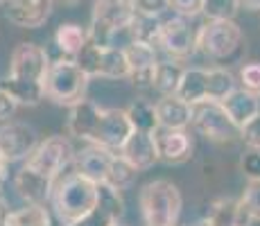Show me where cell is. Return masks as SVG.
<instances>
[{
  "label": "cell",
  "instance_id": "7402d4cb",
  "mask_svg": "<svg viewBox=\"0 0 260 226\" xmlns=\"http://www.w3.org/2000/svg\"><path fill=\"white\" fill-rule=\"evenodd\" d=\"M54 45L63 57L77 59V54L88 45V32L77 23H61L54 32Z\"/></svg>",
  "mask_w": 260,
  "mask_h": 226
},
{
  "label": "cell",
  "instance_id": "8fae6325",
  "mask_svg": "<svg viewBox=\"0 0 260 226\" xmlns=\"http://www.w3.org/2000/svg\"><path fill=\"white\" fill-rule=\"evenodd\" d=\"M156 45H161L163 52H168L172 59H186L197 50V34L192 32L188 18L183 16L163 18Z\"/></svg>",
  "mask_w": 260,
  "mask_h": 226
},
{
  "label": "cell",
  "instance_id": "9a60e30c",
  "mask_svg": "<svg viewBox=\"0 0 260 226\" xmlns=\"http://www.w3.org/2000/svg\"><path fill=\"white\" fill-rule=\"evenodd\" d=\"M54 0H7V21L21 29H39L48 23Z\"/></svg>",
  "mask_w": 260,
  "mask_h": 226
},
{
  "label": "cell",
  "instance_id": "7a4b0ae2",
  "mask_svg": "<svg viewBox=\"0 0 260 226\" xmlns=\"http://www.w3.org/2000/svg\"><path fill=\"white\" fill-rule=\"evenodd\" d=\"M50 68L48 50L32 41H23L12 50L9 75L0 82V88L9 93L16 104L37 107L46 98V75Z\"/></svg>",
  "mask_w": 260,
  "mask_h": 226
},
{
  "label": "cell",
  "instance_id": "74e56055",
  "mask_svg": "<svg viewBox=\"0 0 260 226\" xmlns=\"http://www.w3.org/2000/svg\"><path fill=\"white\" fill-rule=\"evenodd\" d=\"M240 7L249 9V12H258V9H260V0H240Z\"/></svg>",
  "mask_w": 260,
  "mask_h": 226
},
{
  "label": "cell",
  "instance_id": "f35d334b",
  "mask_svg": "<svg viewBox=\"0 0 260 226\" xmlns=\"http://www.w3.org/2000/svg\"><path fill=\"white\" fill-rule=\"evenodd\" d=\"M7 160H5V156L0 154V181H5V177H7Z\"/></svg>",
  "mask_w": 260,
  "mask_h": 226
},
{
  "label": "cell",
  "instance_id": "d4e9b609",
  "mask_svg": "<svg viewBox=\"0 0 260 226\" xmlns=\"http://www.w3.org/2000/svg\"><path fill=\"white\" fill-rule=\"evenodd\" d=\"M183 70L177 61H158L156 70H154V86L163 98L168 95H177L179 90V84H181V77H183Z\"/></svg>",
  "mask_w": 260,
  "mask_h": 226
},
{
  "label": "cell",
  "instance_id": "4fadbf2b",
  "mask_svg": "<svg viewBox=\"0 0 260 226\" xmlns=\"http://www.w3.org/2000/svg\"><path fill=\"white\" fill-rule=\"evenodd\" d=\"M129 61V79L136 88H152L154 86V70L158 66V54L152 43L145 41H129L124 48Z\"/></svg>",
  "mask_w": 260,
  "mask_h": 226
},
{
  "label": "cell",
  "instance_id": "b9f144b4",
  "mask_svg": "<svg viewBox=\"0 0 260 226\" xmlns=\"http://www.w3.org/2000/svg\"><path fill=\"white\" fill-rule=\"evenodd\" d=\"M5 3H7V0H0V5H5Z\"/></svg>",
  "mask_w": 260,
  "mask_h": 226
},
{
  "label": "cell",
  "instance_id": "484cf974",
  "mask_svg": "<svg viewBox=\"0 0 260 226\" xmlns=\"http://www.w3.org/2000/svg\"><path fill=\"white\" fill-rule=\"evenodd\" d=\"M136 174H138V170L124 156L116 154L111 160V168H109V174H107V181H104V183L111 185V188L118 190V192H122V190H127L129 185L136 181Z\"/></svg>",
  "mask_w": 260,
  "mask_h": 226
},
{
  "label": "cell",
  "instance_id": "603a6c76",
  "mask_svg": "<svg viewBox=\"0 0 260 226\" xmlns=\"http://www.w3.org/2000/svg\"><path fill=\"white\" fill-rule=\"evenodd\" d=\"M50 213L43 204H27L18 210L5 213L3 226H50Z\"/></svg>",
  "mask_w": 260,
  "mask_h": 226
},
{
  "label": "cell",
  "instance_id": "e575fe53",
  "mask_svg": "<svg viewBox=\"0 0 260 226\" xmlns=\"http://www.w3.org/2000/svg\"><path fill=\"white\" fill-rule=\"evenodd\" d=\"M242 172L249 179H260V152L251 149L242 156Z\"/></svg>",
  "mask_w": 260,
  "mask_h": 226
},
{
  "label": "cell",
  "instance_id": "2e32d148",
  "mask_svg": "<svg viewBox=\"0 0 260 226\" xmlns=\"http://www.w3.org/2000/svg\"><path fill=\"white\" fill-rule=\"evenodd\" d=\"M154 140H156L158 158L166 163H186L192 154V138L186 134V129H163L158 127L154 132Z\"/></svg>",
  "mask_w": 260,
  "mask_h": 226
},
{
  "label": "cell",
  "instance_id": "ba28073f",
  "mask_svg": "<svg viewBox=\"0 0 260 226\" xmlns=\"http://www.w3.org/2000/svg\"><path fill=\"white\" fill-rule=\"evenodd\" d=\"M75 61L79 63V68H82L88 77L129 79L127 54H124V48H118V45L100 48V45L88 43L86 48L77 54Z\"/></svg>",
  "mask_w": 260,
  "mask_h": 226
},
{
  "label": "cell",
  "instance_id": "4dcf8cb0",
  "mask_svg": "<svg viewBox=\"0 0 260 226\" xmlns=\"http://www.w3.org/2000/svg\"><path fill=\"white\" fill-rule=\"evenodd\" d=\"M240 138L244 140L249 149H256L260 152V113L253 120H249L242 129H240Z\"/></svg>",
  "mask_w": 260,
  "mask_h": 226
},
{
  "label": "cell",
  "instance_id": "3957f363",
  "mask_svg": "<svg viewBox=\"0 0 260 226\" xmlns=\"http://www.w3.org/2000/svg\"><path fill=\"white\" fill-rule=\"evenodd\" d=\"M100 202V183L86 179L84 174L73 172L63 177L52 190V206L59 222L71 226L88 215Z\"/></svg>",
  "mask_w": 260,
  "mask_h": 226
},
{
  "label": "cell",
  "instance_id": "f1b7e54d",
  "mask_svg": "<svg viewBox=\"0 0 260 226\" xmlns=\"http://www.w3.org/2000/svg\"><path fill=\"white\" fill-rule=\"evenodd\" d=\"M240 9V0H204L202 14L208 21H233Z\"/></svg>",
  "mask_w": 260,
  "mask_h": 226
},
{
  "label": "cell",
  "instance_id": "f546056e",
  "mask_svg": "<svg viewBox=\"0 0 260 226\" xmlns=\"http://www.w3.org/2000/svg\"><path fill=\"white\" fill-rule=\"evenodd\" d=\"M240 84H242V88L251 90V93H260V61L244 63L240 68Z\"/></svg>",
  "mask_w": 260,
  "mask_h": 226
},
{
  "label": "cell",
  "instance_id": "7c38bea8",
  "mask_svg": "<svg viewBox=\"0 0 260 226\" xmlns=\"http://www.w3.org/2000/svg\"><path fill=\"white\" fill-rule=\"evenodd\" d=\"M132 132H134V127L129 122L124 109H102L91 145L111 149V152H120L124 140L129 138Z\"/></svg>",
  "mask_w": 260,
  "mask_h": 226
},
{
  "label": "cell",
  "instance_id": "5b68a950",
  "mask_svg": "<svg viewBox=\"0 0 260 226\" xmlns=\"http://www.w3.org/2000/svg\"><path fill=\"white\" fill-rule=\"evenodd\" d=\"M134 0H95L88 27V43L109 48L113 45L116 34L132 27L136 18Z\"/></svg>",
  "mask_w": 260,
  "mask_h": 226
},
{
  "label": "cell",
  "instance_id": "44dd1931",
  "mask_svg": "<svg viewBox=\"0 0 260 226\" xmlns=\"http://www.w3.org/2000/svg\"><path fill=\"white\" fill-rule=\"evenodd\" d=\"M177 98L194 107L208 100V68H186L181 84H179Z\"/></svg>",
  "mask_w": 260,
  "mask_h": 226
},
{
  "label": "cell",
  "instance_id": "1f68e13d",
  "mask_svg": "<svg viewBox=\"0 0 260 226\" xmlns=\"http://www.w3.org/2000/svg\"><path fill=\"white\" fill-rule=\"evenodd\" d=\"M242 199L251 210L253 219H260V179H249Z\"/></svg>",
  "mask_w": 260,
  "mask_h": 226
},
{
  "label": "cell",
  "instance_id": "ab89813d",
  "mask_svg": "<svg viewBox=\"0 0 260 226\" xmlns=\"http://www.w3.org/2000/svg\"><path fill=\"white\" fill-rule=\"evenodd\" d=\"M57 3L66 5V7H75V5H79V3H82V0H57Z\"/></svg>",
  "mask_w": 260,
  "mask_h": 226
},
{
  "label": "cell",
  "instance_id": "7bdbcfd3",
  "mask_svg": "<svg viewBox=\"0 0 260 226\" xmlns=\"http://www.w3.org/2000/svg\"><path fill=\"white\" fill-rule=\"evenodd\" d=\"M0 188H3V181H0Z\"/></svg>",
  "mask_w": 260,
  "mask_h": 226
},
{
  "label": "cell",
  "instance_id": "ac0fdd59",
  "mask_svg": "<svg viewBox=\"0 0 260 226\" xmlns=\"http://www.w3.org/2000/svg\"><path fill=\"white\" fill-rule=\"evenodd\" d=\"M113 156H116V154H113L111 149L91 145V147H86L77 156V172L84 174L86 179L95 181V183H104V181H107V174H109V168H111Z\"/></svg>",
  "mask_w": 260,
  "mask_h": 226
},
{
  "label": "cell",
  "instance_id": "d590c367",
  "mask_svg": "<svg viewBox=\"0 0 260 226\" xmlns=\"http://www.w3.org/2000/svg\"><path fill=\"white\" fill-rule=\"evenodd\" d=\"M256 219H253L251 210H249V206L244 204V199L240 197L236 202V210H233V222L231 226H251Z\"/></svg>",
  "mask_w": 260,
  "mask_h": 226
},
{
  "label": "cell",
  "instance_id": "8d00e7d4",
  "mask_svg": "<svg viewBox=\"0 0 260 226\" xmlns=\"http://www.w3.org/2000/svg\"><path fill=\"white\" fill-rule=\"evenodd\" d=\"M16 107H18L16 100L0 88V122H7V120L16 113Z\"/></svg>",
  "mask_w": 260,
  "mask_h": 226
},
{
  "label": "cell",
  "instance_id": "30bf717a",
  "mask_svg": "<svg viewBox=\"0 0 260 226\" xmlns=\"http://www.w3.org/2000/svg\"><path fill=\"white\" fill-rule=\"evenodd\" d=\"M39 134L32 124L18 122V120H9L0 127V154L5 156L7 163H16V160L27 158L29 154L37 149Z\"/></svg>",
  "mask_w": 260,
  "mask_h": 226
},
{
  "label": "cell",
  "instance_id": "6da1fadb",
  "mask_svg": "<svg viewBox=\"0 0 260 226\" xmlns=\"http://www.w3.org/2000/svg\"><path fill=\"white\" fill-rule=\"evenodd\" d=\"M73 156L75 149L66 136H50L41 140L27 156V163L14 177L18 197L27 204H46L54 190V181Z\"/></svg>",
  "mask_w": 260,
  "mask_h": 226
},
{
  "label": "cell",
  "instance_id": "f6af8a7d",
  "mask_svg": "<svg viewBox=\"0 0 260 226\" xmlns=\"http://www.w3.org/2000/svg\"><path fill=\"white\" fill-rule=\"evenodd\" d=\"M116 226H118V224H116Z\"/></svg>",
  "mask_w": 260,
  "mask_h": 226
},
{
  "label": "cell",
  "instance_id": "ee69618b",
  "mask_svg": "<svg viewBox=\"0 0 260 226\" xmlns=\"http://www.w3.org/2000/svg\"><path fill=\"white\" fill-rule=\"evenodd\" d=\"M258 98H260V93H258Z\"/></svg>",
  "mask_w": 260,
  "mask_h": 226
},
{
  "label": "cell",
  "instance_id": "83f0119b",
  "mask_svg": "<svg viewBox=\"0 0 260 226\" xmlns=\"http://www.w3.org/2000/svg\"><path fill=\"white\" fill-rule=\"evenodd\" d=\"M161 16H145V14H136L134 18L132 27V39L134 41H145V43H152L156 45V39H158V32H161Z\"/></svg>",
  "mask_w": 260,
  "mask_h": 226
},
{
  "label": "cell",
  "instance_id": "52a82bcc",
  "mask_svg": "<svg viewBox=\"0 0 260 226\" xmlns=\"http://www.w3.org/2000/svg\"><path fill=\"white\" fill-rule=\"evenodd\" d=\"M242 43L244 34L236 21H206L197 32V50L215 61L233 57Z\"/></svg>",
  "mask_w": 260,
  "mask_h": 226
},
{
  "label": "cell",
  "instance_id": "836d02e7",
  "mask_svg": "<svg viewBox=\"0 0 260 226\" xmlns=\"http://www.w3.org/2000/svg\"><path fill=\"white\" fill-rule=\"evenodd\" d=\"M134 7L145 16H163L170 9V0H134Z\"/></svg>",
  "mask_w": 260,
  "mask_h": 226
},
{
  "label": "cell",
  "instance_id": "8992f818",
  "mask_svg": "<svg viewBox=\"0 0 260 226\" xmlns=\"http://www.w3.org/2000/svg\"><path fill=\"white\" fill-rule=\"evenodd\" d=\"M88 75L79 68V63L71 57H61L57 61H50L46 75V98L54 104H73L82 102L88 88Z\"/></svg>",
  "mask_w": 260,
  "mask_h": 226
},
{
  "label": "cell",
  "instance_id": "4316f807",
  "mask_svg": "<svg viewBox=\"0 0 260 226\" xmlns=\"http://www.w3.org/2000/svg\"><path fill=\"white\" fill-rule=\"evenodd\" d=\"M236 88L233 73H229L226 68H208V100L224 102Z\"/></svg>",
  "mask_w": 260,
  "mask_h": 226
},
{
  "label": "cell",
  "instance_id": "9c48e42d",
  "mask_svg": "<svg viewBox=\"0 0 260 226\" xmlns=\"http://www.w3.org/2000/svg\"><path fill=\"white\" fill-rule=\"evenodd\" d=\"M192 127L197 129L204 138L213 140V143H231L233 138L240 136V129L226 113L222 102H199L192 107Z\"/></svg>",
  "mask_w": 260,
  "mask_h": 226
},
{
  "label": "cell",
  "instance_id": "d6986e66",
  "mask_svg": "<svg viewBox=\"0 0 260 226\" xmlns=\"http://www.w3.org/2000/svg\"><path fill=\"white\" fill-rule=\"evenodd\" d=\"M222 104L238 129H242L249 120H253L260 113V98L247 88H236Z\"/></svg>",
  "mask_w": 260,
  "mask_h": 226
},
{
  "label": "cell",
  "instance_id": "277c9868",
  "mask_svg": "<svg viewBox=\"0 0 260 226\" xmlns=\"http://www.w3.org/2000/svg\"><path fill=\"white\" fill-rule=\"evenodd\" d=\"M138 206H141L145 226H177L183 199L172 181L156 179L141 188Z\"/></svg>",
  "mask_w": 260,
  "mask_h": 226
},
{
  "label": "cell",
  "instance_id": "cb8c5ba5",
  "mask_svg": "<svg viewBox=\"0 0 260 226\" xmlns=\"http://www.w3.org/2000/svg\"><path fill=\"white\" fill-rule=\"evenodd\" d=\"M127 118L136 132L154 134L158 129V115H156V104L147 102V100H134L127 109Z\"/></svg>",
  "mask_w": 260,
  "mask_h": 226
},
{
  "label": "cell",
  "instance_id": "5bb4252c",
  "mask_svg": "<svg viewBox=\"0 0 260 226\" xmlns=\"http://www.w3.org/2000/svg\"><path fill=\"white\" fill-rule=\"evenodd\" d=\"M124 215L122 192L113 190L111 185L100 183V202L88 215H84L79 222L71 226H116Z\"/></svg>",
  "mask_w": 260,
  "mask_h": 226
},
{
  "label": "cell",
  "instance_id": "d6a6232c",
  "mask_svg": "<svg viewBox=\"0 0 260 226\" xmlns=\"http://www.w3.org/2000/svg\"><path fill=\"white\" fill-rule=\"evenodd\" d=\"M202 7L204 0H170V9L183 18H192L197 14H202Z\"/></svg>",
  "mask_w": 260,
  "mask_h": 226
},
{
  "label": "cell",
  "instance_id": "ffe728a7",
  "mask_svg": "<svg viewBox=\"0 0 260 226\" xmlns=\"http://www.w3.org/2000/svg\"><path fill=\"white\" fill-rule=\"evenodd\" d=\"M158 127L163 129H186L192 124V107L179 100L177 95H168L156 102Z\"/></svg>",
  "mask_w": 260,
  "mask_h": 226
},
{
  "label": "cell",
  "instance_id": "60d3db41",
  "mask_svg": "<svg viewBox=\"0 0 260 226\" xmlns=\"http://www.w3.org/2000/svg\"><path fill=\"white\" fill-rule=\"evenodd\" d=\"M3 217H5V199L0 195V226H3Z\"/></svg>",
  "mask_w": 260,
  "mask_h": 226
},
{
  "label": "cell",
  "instance_id": "e0dca14e",
  "mask_svg": "<svg viewBox=\"0 0 260 226\" xmlns=\"http://www.w3.org/2000/svg\"><path fill=\"white\" fill-rule=\"evenodd\" d=\"M120 156H124L136 170H147L152 168L158 158V149H156V140L154 134H145L134 129L129 134V138L124 140L122 149H120Z\"/></svg>",
  "mask_w": 260,
  "mask_h": 226
}]
</instances>
